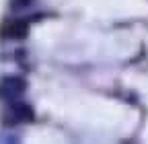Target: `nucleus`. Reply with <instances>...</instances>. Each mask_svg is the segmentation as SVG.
Listing matches in <instances>:
<instances>
[{
	"mask_svg": "<svg viewBox=\"0 0 148 144\" xmlns=\"http://www.w3.org/2000/svg\"><path fill=\"white\" fill-rule=\"evenodd\" d=\"M25 91H27V82L21 76L8 74V76L0 78V99H2L4 103H10V101L21 99V95Z\"/></svg>",
	"mask_w": 148,
	"mask_h": 144,
	"instance_id": "obj_1",
	"label": "nucleus"
},
{
	"mask_svg": "<svg viewBox=\"0 0 148 144\" xmlns=\"http://www.w3.org/2000/svg\"><path fill=\"white\" fill-rule=\"evenodd\" d=\"M33 119V109L23 103V101H10L4 113V121L6 123H23V121H31Z\"/></svg>",
	"mask_w": 148,
	"mask_h": 144,
	"instance_id": "obj_2",
	"label": "nucleus"
},
{
	"mask_svg": "<svg viewBox=\"0 0 148 144\" xmlns=\"http://www.w3.org/2000/svg\"><path fill=\"white\" fill-rule=\"evenodd\" d=\"M27 31H29V25L21 19H12L8 23L2 25V29H0V35H2L4 39H23L27 37Z\"/></svg>",
	"mask_w": 148,
	"mask_h": 144,
	"instance_id": "obj_3",
	"label": "nucleus"
},
{
	"mask_svg": "<svg viewBox=\"0 0 148 144\" xmlns=\"http://www.w3.org/2000/svg\"><path fill=\"white\" fill-rule=\"evenodd\" d=\"M35 6H37V0H10V10H14V12L31 10Z\"/></svg>",
	"mask_w": 148,
	"mask_h": 144,
	"instance_id": "obj_4",
	"label": "nucleus"
}]
</instances>
